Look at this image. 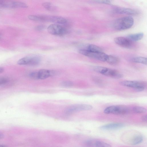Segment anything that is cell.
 <instances>
[{"label":"cell","instance_id":"1","mask_svg":"<svg viewBox=\"0 0 147 147\" xmlns=\"http://www.w3.org/2000/svg\"><path fill=\"white\" fill-rule=\"evenodd\" d=\"M134 19L131 16H127L117 19L113 22V28L117 30H122L131 28L134 23Z\"/></svg>","mask_w":147,"mask_h":147},{"label":"cell","instance_id":"32","mask_svg":"<svg viewBox=\"0 0 147 147\" xmlns=\"http://www.w3.org/2000/svg\"><path fill=\"white\" fill-rule=\"evenodd\" d=\"M2 135L1 134H0V138L2 137Z\"/></svg>","mask_w":147,"mask_h":147},{"label":"cell","instance_id":"15","mask_svg":"<svg viewBox=\"0 0 147 147\" xmlns=\"http://www.w3.org/2000/svg\"><path fill=\"white\" fill-rule=\"evenodd\" d=\"M144 34L143 32H139L130 34L127 36L126 38L132 41H137L141 40L143 37Z\"/></svg>","mask_w":147,"mask_h":147},{"label":"cell","instance_id":"21","mask_svg":"<svg viewBox=\"0 0 147 147\" xmlns=\"http://www.w3.org/2000/svg\"><path fill=\"white\" fill-rule=\"evenodd\" d=\"M94 147H111L109 144L103 142L95 140Z\"/></svg>","mask_w":147,"mask_h":147},{"label":"cell","instance_id":"5","mask_svg":"<svg viewBox=\"0 0 147 147\" xmlns=\"http://www.w3.org/2000/svg\"><path fill=\"white\" fill-rule=\"evenodd\" d=\"M47 30L50 34L59 36H63L68 32L66 28L60 24H53L50 25L47 28Z\"/></svg>","mask_w":147,"mask_h":147},{"label":"cell","instance_id":"27","mask_svg":"<svg viewBox=\"0 0 147 147\" xmlns=\"http://www.w3.org/2000/svg\"><path fill=\"white\" fill-rule=\"evenodd\" d=\"M45 28V26L43 25H39L37 26L35 29L36 30L39 31H42Z\"/></svg>","mask_w":147,"mask_h":147},{"label":"cell","instance_id":"25","mask_svg":"<svg viewBox=\"0 0 147 147\" xmlns=\"http://www.w3.org/2000/svg\"><path fill=\"white\" fill-rule=\"evenodd\" d=\"M30 77L34 79H38L37 71H34L31 73L29 75Z\"/></svg>","mask_w":147,"mask_h":147},{"label":"cell","instance_id":"22","mask_svg":"<svg viewBox=\"0 0 147 147\" xmlns=\"http://www.w3.org/2000/svg\"><path fill=\"white\" fill-rule=\"evenodd\" d=\"M132 111L134 112L137 113H145L147 111L145 108L139 106L134 107L132 109Z\"/></svg>","mask_w":147,"mask_h":147},{"label":"cell","instance_id":"16","mask_svg":"<svg viewBox=\"0 0 147 147\" xmlns=\"http://www.w3.org/2000/svg\"><path fill=\"white\" fill-rule=\"evenodd\" d=\"M33 56H27L19 59L17 61V63L20 65H30Z\"/></svg>","mask_w":147,"mask_h":147},{"label":"cell","instance_id":"10","mask_svg":"<svg viewBox=\"0 0 147 147\" xmlns=\"http://www.w3.org/2000/svg\"><path fill=\"white\" fill-rule=\"evenodd\" d=\"M116 13L120 14H125L131 15H136L139 13V11L136 10L121 7H117L114 9Z\"/></svg>","mask_w":147,"mask_h":147},{"label":"cell","instance_id":"7","mask_svg":"<svg viewBox=\"0 0 147 147\" xmlns=\"http://www.w3.org/2000/svg\"><path fill=\"white\" fill-rule=\"evenodd\" d=\"M120 84L123 86L133 88L138 92L143 91L146 87L144 82L139 81H124L120 82Z\"/></svg>","mask_w":147,"mask_h":147},{"label":"cell","instance_id":"8","mask_svg":"<svg viewBox=\"0 0 147 147\" xmlns=\"http://www.w3.org/2000/svg\"><path fill=\"white\" fill-rule=\"evenodd\" d=\"M92 109V107L89 105H75L69 107L66 109L65 112L67 114H70L79 111L90 110Z\"/></svg>","mask_w":147,"mask_h":147},{"label":"cell","instance_id":"9","mask_svg":"<svg viewBox=\"0 0 147 147\" xmlns=\"http://www.w3.org/2000/svg\"><path fill=\"white\" fill-rule=\"evenodd\" d=\"M115 42L118 45L125 48H129L132 46V42L126 37H119L114 39Z\"/></svg>","mask_w":147,"mask_h":147},{"label":"cell","instance_id":"11","mask_svg":"<svg viewBox=\"0 0 147 147\" xmlns=\"http://www.w3.org/2000/svg\"><path fill=\"white\" fill-rule=\"evenodd\" d=\"M57 72L55 71L42 69L37 71L38 79H44L50 76H54Z\"/></svg>","mask_w":147,"mask_h":147},{"label":"cell","instance_id":"29","mask_svg":"<svg viewBox=\"0 0 147 147\" xmlns=\"http://www.w3.org/2000/svg\"><path fill=\"white\" fill-rule=\"evenodd\" d=\"M141 119L143 121L146 122L147 121V116L146 115H144L142 116Z\"/></svg>","mask_w":147,"mask_h":147},{"label":"cell","instance_id":"30","mask_svg":"<svg viewBox=\"0 0 147 147\" xmlns=\"http://www.w3.org/2000/svg\"><path fill=\"white\" fill-rule=\"evenodd\" d=\"M4 71V69L2 67H0V74L3 73Z\"/></svg>","mask_w":147,"mask_h":147},{"label":"cell","instance_id":"4","mask_svg":"<svg viewBox=\"0 0 147 147\" xmlns=\"http://www.w3.org/2000/svg\"><path fill=\"white\" fill-rule=\"evenodd\" d=\"M79 53L84 55L102 61H106L108 55L102 52H95L85 49H80Z\"/></svg>","mask_w":147,"mask_h":147},{"label":"cell","instance_id":"24","mask_svg":"<svg viewBox=\"0 0 147 147\" xmlns=\"http://www.w3.org/2000/svg\"><path fill=\"white\" fill-rule=\"evenodd\" d=\"M61 84L64 87H68L72 86L73 85V83L71 81H66L62 82Z\"/></svg>","mask_w":147,"mask_h":147},{"label":"cell","instance_id":"3","mask_svg":"<svg viewBox=\"0 0 147 147\" xmlns=\"http://www.w3.org/2000/svg\"><path fill=\"white\" fill-rule=\"evenodd\" d=\"M130 111L128 107L123 105H113L107 107L105 109L104 113L107 114L124 115L128 113Z\"/></svg>","mask_w":147,"mask_h":147},{"label":"cell","instance_id":"13","mask_svg":"<svg viewBox=\"0 0 147 147\" xmlns=\"http://www.w3.org/2000/svg\"><path fill=\"white\" fill-rule=\"evenodd\" d=\"M128 143L131 145H135L141 143L143 141V138L140 134L138 133L133 134L129 138Z\"/></svg>","mask_w":147,"mask_h":147},{"label":"cell","instance_id":"12","mask_svg":"<svg viewBox=\"0 0 147 147\" xmlns=\"http://www.w3.org/2000/svg\"><path fill=\"white\" fill-rule=\"evenodd\" d=\"M47 21H49L57 24H63L66 23L67 20L61 16H46Z\"/></svg>","mask_w":147,"mask_h":147},{"label":"cell","instance_id":"2","mask_svg":"<svg viewBox=\"0 0 147 147\" xmlns=\"http://www.w3.org/2000/svg\"><path fill=\"white\" fill-rule=\"evenodd\" d=\"M93 70L103 75L115 79H119L123 77V75L117 71L105 67L95 66L93 68Z\"/></svg>","mask_w":147,"mask_h":147},{"label":"cell","instance_id":"26","mask_svg":"<svg viewBox=\"0 0 147 147\" xmlns=\"http://www.w3.org/2000/svg\"><path fill=\"white\" fill-rule=\"evenodd\" d=\"M95 1L98 3L103 4H110L111 3V1L109 0H96Z\"/></svg>","mask_w":147,"mask_h":147},{"label":"cell","instance_id":"28","mask_svg":"<svg viewBox=\"0 0 147 147\" xmlns=\"http://www.w3.org/2000/svg\"><path fill=\"white\" fill-rule=\"evenodd\" d=\"M8 81V79L5 78H0V85L7 83Z\"/></svg>","mask_w":147,"mask_h":147},{"label":"cell","instance_id":"17","mask_svg":"<svg viewBox=\"0 0 147 147\" xmlns=\"http://www.w3.org/2000/svg\"><path fill=\"white\" fill-rule=\"evenodd\" d=\"M85 49L89 51L95 52H102V50L100 47L93 44H89Z\"/></svg>","mask_w":147,"mask_h":147},{"label":"cell","instance_id":"6","mask_svg":"<svg viewBox=\"0 0 147 147\" xmlns=\"http://www.w3.org/2000/svg\"><path fill=\"white\" fill-rule=\"evenodd\" d=\"M0 7L6 8H26V3L17 1L0 0Z\"/></svg>","mask_w":147,"mask_h":147},{"label":"cell","instance_id":"19","mask_svg":"<svg viewBox=\"0 0 147 147\" xmlns=\"http://www.w3.org/2000/svg\"><path fill=\"white\" fill-rule=\"evenodd\" d=\"M29 19L30 20L37 22L46 21L45 16H38L30 15L28 16Z\"/></svg>","mask_w":147,"mask_h":147},{"label":"cell","instance_id":"20","mask_svg":"<svg viewBox=\"0 0 147 147\" xmlns=\"http://www.w3.org/2000/svg\"><path fill=\"white\" fill-rule=\"evenodd\" d=\"M132 61L136 63H140L144 65H147V58L146 57H138L133 58Z\"/></svg>","mask_w":147,"mask_h":147},{"label":"cell","instance_id":"23","mask_svg":"<svg viewBox=\"0 0 147 147\" xmlns=\"http://www.w3.org/2000/svg\"><path fill=\"white\" fill-rule=\"evenodd\" d=\"M42 5L45 9L49 11H53L55 9V7L51 3L45 2L42 4Z\"/></svg>","mask_w":147,"mask_h":147},{"label":"cell","instance_id":"18","mask_svg":"<svg viewBox=\"0 0 147 147\" xmlns=\"http://www.w3.org/2000/svg\"><path fill=\"white\" fill-rule=\"evenodd\" d=\"M119 59L117 57L112 55H108L106 62L113 65L117 64L119 62Z\"/></svg>","mask_w":147,"mask_h":147},{"label":"cell","instance_id":"14","mask_svg":"<svg viewBox=\"0 0 147 147\" xmlns=\"http://www.w3.org/2000/svg\"><path fill=\"white\" fill-rule=\"evenodd\" d=\"M123 124L121 123H112L103 125L100 127L101 129L104 130H111L120 129L123 127Z\"/></svg>","mask_w":147,"mask_h":147},{"label":"cell","instance_id":"31","mask_svg":"<svg viewBox=\"0 0 147 147\" xmlns=\"http://www.w3.org/2000/svg\"><path fill=\"white\" fill-rule=\"evenodd\" d=\"M0 147H7V146L4 145H0Z\"/></svg>","mask_w":147,"mask_h":147}]
</instances>
